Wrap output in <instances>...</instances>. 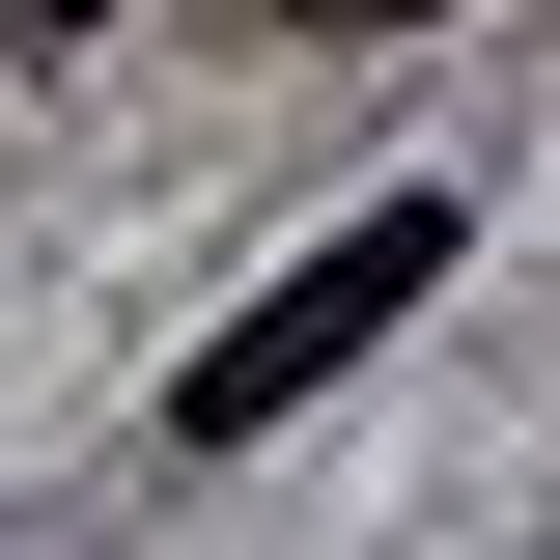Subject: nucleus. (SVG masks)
Segmentation results:
<instances>
[{"mask_svg":"<svg viewBox=\"0 0 560 560\" xmlns=\"http://www.w3.org/2000/svg\"><path fill=\"white\" fill-rule=\"evenodd\" d=\"M393 308H448V197H364L337 253L280 280V308H224V337L168 364V448H253V420H308V393H337L364 337H393Z\"/></svg>","mask_w":560,"mask_h":560,"instance_id":"f257e3e1","label":"nucleus"},{"mask_svg":"<svg viewBox=\"0 0 560 560\" xmlns=\"http://www.w3.org/2000/svg\"><path fill=\"white\" fill-rule=\"evenodd\" d=\"M280 28H393V0H280Z\"/></svg>","mask_w":560,"mask_h":560,"instance_id":"f03ea898","label":"nucleus"},{"mask_svg":"<svg viewBox=\"0 0 560 560\" xmlns=\"http://www.w3.org/2000/svg\"><path fill=\"white\" fill-rule=\"evenodd\" d=\"M0 28H84V0H0Z\"/></svg>","mask_w":560,"mask_h":560,"instance_id":"7ed1b4c3","label":"nucleus"}]
</instances>
